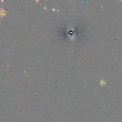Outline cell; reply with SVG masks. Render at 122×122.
<instances>
[{
    "label": "cell",
    "instance_id": "1",
    "mask_svg": "<svg viewBox=\"0 0 122 122\" xmlns=\"http://www.w3.org/2000/svg\"><path fill=\"white\" fill-rule=\"evenodd\" d=\"M6 14H7V11L5 10L4 8L3 7L0 8V18H1V19H3V17L4 16H7Z\"/></svg>",
    "mask_w": 122,
    "mask_h": 122
}]
</instances>
